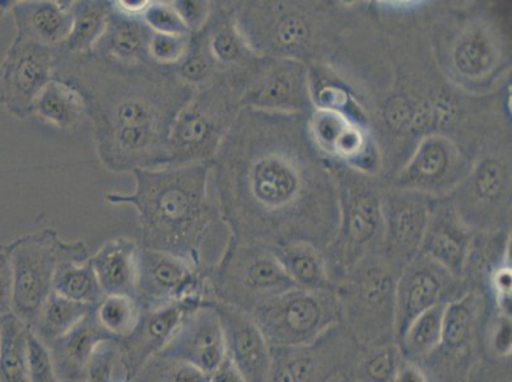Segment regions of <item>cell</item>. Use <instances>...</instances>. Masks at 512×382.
I'll return each mask as SVG.
<instances>
[{
    "mask_svg": "<svg viewBox=\"0 0 512 382\" xmlns=\"http://www.w3.org/2000/svg\"><path fill=\"white\" fill-rule=\"evenodd\" d=\"M152 34L142 16L121 11L111 2L106 29L91 53L124 65L153 64L148 54Z\"/></svg>",
    "mask_w": 512,
    "mask_h": 382,
    "instance_id": "d4e9b609",
    "label": "cell"
},
{
    "mask_svg": "<svg viewBox=\"0 0 512 382\" xmlns=\"http://www.w3.org/2000/svg\"><path fill=\"white\" fill-rule=\"evenodd\" d=\"M73 0H22L11 12L17 35L59 49L72 30Z\"/></svg>",
    "mask_w": 512,
    "mask_h": 382,
    "instance_id": "4316f807",
    "label": "cell"
},
{
    "mask_svg": "<svg viewBox=\"0 0 512 382\" xmlns=\"http://www.w3.org/2000/svg\"><path fill=\"white\" fill-rule=\"evenodd\" d=\"M510 181L509 165L502 158L484 157L456 188L451 204L470 230L490 232L498 209L509 203Z\"/></svg>",
    "mask_w": 512,
    "mask_h": 382,
    "instance_id": "2e32d148",
    "label": "cell"
},
{
    "mask_svg": "<svg viewBox=\"0 0 512 382\" xmlns=\"http://www.w3.org/2000/svg\"><path fill=\"white\" fill-rule=\"evenodd\" d=\"M402 361L397 342L360 347L347 374L357 382H393Z\"/></svg>",
    "mask_w": 512,
    "mask_h": 382,
    "instance_id": "d590c367",
    "label": "cell"
},
{
    "mask_svg": "<svg viewBox=\"0 0 512 382\" xmlns=\"http://www.w3.org/2000/svg\"><path fill=\"white\" fill-rule=\"evenodd\" d=\"M190 35H165L153 32L148 54L158 67L174 69L184 59Z\"/></svg>",
    "mask_w": 512,
    "mask_h": 382,
    "instance_id": "b9f144b4",
    "label": "cell"
},
{
    "mask_svg": "<svg viewBox=\"0 0 512 382\" xmlns=\"http://www.w3.org/2000/svg\"><path fill=\"white\" fill-rule=\"evenodd\" d=\"M55 78L81 92L93 135L124 130L170 133L172 121L194 92L174 69L124 65L92 53H60Z\"/></svg>",
    "mask_w": 512,
    "mask_h": 382,
    "instance_id": "3957f363",
    "label": "cell"
},
{
    "mask_svg": "<svg viewBox=\"0 0 512 382\" xmlns=\"http://www.w3.org/2000/svg\"><path fill=\"white\" fill-rule=\"evenodd\" d=\"M399 273L400 270L384 254L376 255L366 259L335 284L342 325L358 346L397 342L395 288Z\"/></svg>",
    "mask_w": 512,
    "mask_h": 382,
    "instance_id": "8992f818",
    "label": "cell"
},
{
    "mask_svg": "<svg viewBox=\"0 0 512 382\" xmlns=\"http://www.w3.org/2000/svg\"><path fill=\"white\" fill-rule=\"evenodd\" d=\"M97 323L116 343L128 337L141 316L136 298L123 295H106L95 307Z\"/></svg>",
    "mask_w": 512,
    "mask_h": 382,
    "instance_id": "74e56055",
    "label": "cell"
},
{
    "mask_svg": "<svg viewBox=\"0 0 512 382\" xmlns=\"http://www.w3.org/2000/svg\"><path fill=\"white\" fill-rule=\"evenodd\" d=\"M209 300V298H208ZM220 316L226 351L248 382H268L272 348L249 312L209 300Z\"/></svg>",
    "mask_w": 512,
    "mask_h": 382,
    "instance_id": "603a6c76",
    "label": "cell"
},
{
    "mask_svg": "<svg viewBox=\"0 0 512 382\" xmlns=\"http://www.w3.org/2000/svg\"><path fill=\"white\" fill-rule=\"evenodd\" d=\"M82 244L64 241L53 228H44L4 246L11 263L12 314L30 329L53 292L60 263Z\"/></svg>",
    "mask_w": 512,
    "mask_h": 382,
    "instance_id": "ba28073f",
    "label": "cell"
},
{
    "mask_svg": "<svg viewBox=\"0 0 512 382\" xmlns=\"http://www.w3.org/2000/svg\"><path fill=\"white\" fill-rule=\"evenodd\" d=\"M440 55L442 67L462 88L490 87L507 58L495 29L477 22L459 27Z\"/></svg>",
    "mask_w": 512,
    "mask_h": 382,
    "instance_id": "4fadbf2b",
    "label": "cell"
},
{
    "mask_svg": "<svg viewBox=\"0 0 512 382\" xmlns=\"http://www.w3.org/2000/svg\"><path fill=\"white\" fill-rule=\"evenodd\" d=\"M107 342L115 340L97 323L93 309L81 323L46 347L49 348L60 379L83 382L93 354Z\"/></svg>",
    "mask_w": 512,
    "mask_h": 382,
    "instance_id": "484cf974",
    "label": "cell"
},
{
    "mask_svg": "<svg viewBox=\"0 0 512 382\" xmlns=\"http://www.w3.org/2000/svg\"><path fill=\"white\" fill-rule=\"evenodd\" d=\"M225 333L217 311L208 298L186 315L183 323L162 349V356L174 358L211 375L226 357Z\"/></svg>",
    "mask_w": 512,
    "mask_h": 382,
    "instance_id": "44dd1931",
    "label": "cell"
},
{
    "mask_svg": "<svg viewBox=\"0 0 512 382\" xmlns=\"http://www.w3.org/2000/svg\"><path fill=\"white\" fill-rule=\"evenodd\" d=\"M309 132L316 148L329 161H338L367 175L374 170L377 148L369 130L352 116L314 107Z\"/></svg>",
    "mask_w": 512,
    "mask_h": 382,
    "instance_id": "ac0fdd59",
    "label": "cell"
},
{
    "mask_svg": "<svg viewBox=\"0 0 512 382\" xmlns=\"http://www.w3.org/2000/svg\"><path fill=\"white\" fill-rule=\"evenodd\" d=\"M143 21L155 34L192 35L188 27L176 12L172 2L164 0H148L142 12Z\"/></svg>",
    "mask_w": 512,
    "mask_h": 382,
    "instance_id": "60d3db41",
    "label": "cell"
},
{
    "mask_svg": "<svg viewBox=\"0 0 512 382\" xmlns=\"http://www.w3.org/2000/svg\"><path fill=\"white\" fill-rule=\"evenodd\" d=\"M393 382H431V380L420 363L403 358Z\"/></svg>",
    "mask_w": 512,
    "mask_h": 382,
    "instance_id": "7dc6e473",
    "label": "cell"
},
{
    "mask_svg": "<svg viewBox=\"0 0 512 382\" xmlns=\"http://www.w3.org/2000/svg\"><path fill=\"white\" fill-rule=\"evenodd\" d=\"M128 382H208V376L188 363L156 354Z\"/></svg>",
    "mask_w": 512,
    "mask_h": 382,
    "instance_id": "f35d334b",
    "label": "cell"
},
{
    "mask_svg": "<svg viewBox=\"0 0 512 382\" xmlns=\"http://www.w3.org/2000/svg\"><path fill=\"white\" fill-rule=\"evenodd\" d=\"M208 382H248L241 374L239 367L232 361V358L226 353V357L220 363V366L208 376Z\"/></svg>",
    "mask_w": 512,
    "mask_h": 382,
    "instance_id": "bcb514c9",
    "label": "cell"
},
{
    "mask_svg": "<svg viewBox=\"0 0 512 382\" xmlns=\"http://www.w3.org/2000/svg\"><path fill=\"white\" fill-rule=\"evenodd\" d=\"M240 101L241 92L222 74L194 90L172 121L166 166L211 162L242 109Z\"/></svg>",
    "mask_w": 512,
    "mask_h": 382,
    "instance_id": "52a82bcc",
    "label": "cell"
},
{
    "mask_svg": "<svg viewBox=\"0 0 512 382\" xmlns=\"http://www.w3.org/2000/svg\"><path fill=\"white\" fill-rule=\"evenodd\" d=\"M2 318L3 316H0V333H2Z\"/></svg>",
    "mask_w": 512,
    "mask_h": 382,
    "instance_id": "f907efd6",
    "label": "cell"
},
{
    "mask_svg": "<svg viewBox=\"0 0 512 382\" xmlns=\"http://www.w3.org/2000/svg\"><path fill=\"white\" fill-rule=\"evenodd\" d=\"M481 338L488 360L509 361L512 351L511 316L500 314L491 307H487Z\"/></svg>",
    "mask_w": 512,
    "mask_h": 382,
    "instance_id": "ab89813d",
    "label": "cell"
},
{
    "mask_svg": "<svg viewBox=\"0 0 512 382\" xmlns=\"http://www.w3.org/2000/svg\"><path fill=\"white\" fill-rule=\"evenodd\" d=\"M34 116L49 127L72 130L87 118V105L76 87L54 78L37 97Z\"/></svg>",
    "mask_w": 512,
    "mask_h": 382,
    "instance_id": "f1b7e54d",
    "label": "cell"
},
{
    "mask_svg": "<svg viewBox=\"0 0 512 382\" xmlns=\"http://www.w3.org/2000/svg\"><path fill=\"white\" fill-rule=\"evenodd\" d=\"M381 198L385 218L384 256L395 268L402 270L420 253L432 198L395 188L386 190Z\"/></svg>",
    "mask_w": 512,
    "mask_h": 382,
    "instance_id": "d6986e66",
    "label": "cell"
},
{
    "mask_svg": "<svg viewBox=\"0 0 512 382\" xmlns=\"http://www.w3.org/2000/svg\"><path fill=\"white\" fill-rule=\"evenodd\" d=\"M472 166L453 139L442 134L421 138L393 179V188L428 198L449 197L463 183Z\"/></svg>",
    "mask_w": 512,
    "mask_h": 382,
    "instance_id": "8fae6325",
    "label": "cell"
},
{
    "mask_svg": "<svg viewBox=\"0 0 512 382\" xmlns=\"http://www.w3.org/2000/svg\"><path fill=\"white\" fill-rule=\"evenodd\" d=\"M334 175L341 221L323 254L335 287L366 259L384 254L385 218L381 191L371 184L370 175L347 166Z\"/></svg>",
    "mask_w": 512,
    "mask_h": 382,
    "instance_id": "277c9868",
    "label": "cell"
},
{
    "mask_svg": "<svg viewBox=\"0 0 512 382\" xmlns=\"http://www.w3.org/2000/svg\"><path fill=\"white\" fill-rule=\"evenodd\" d=\"M468 292L456 278L435 260L418 253L400 270L395 288V338L406 332L422 312L446 305Z\"/></svg>",
    "mask_w": 512,
    "mask_h": 382,
    "instance_id": "5bb4252c",
    "label": "cell"
},
{
    "mask_svg": "<svg viewBox=\"0 0 512 382\" xmlns=\"http://www.w3.org/2000/svg\"><path fill=\"white\" fill-rule=\"evenodd\" d=\"M329 382H357L356 380H353L351 376L347 374V372H344V374H339L335 377H333L332 380Z\"/></svg>",
    "mask_w": 512,
    "mask_h": 382,
    "instance_id": "681fc988",
    "label": "cell"
},
{
    "mask_svg": "<svg viewBox=\"0 0 512 382\" xmlns=\"http://www.w3.org/2000/svg\"><path fill=\"white\" fill-rule=\"evenodd\" d=\"M174 72L181 82L193 90L208 85L220 74L206 30L190 35L189 48Z\"/></svg>",
    "mask_w": 512,
    "mask_h": 382,
    "instance_id": "8d00e7d4",
    "label": "cell"
},
{
    "mask_svg": "<svg viewBox=\"0 0 512 382\" xmlns=\"http://www.w3.org/2000/svg\"><path fill=\"white\" fill-rule=\"evenodd\" d=\"M446 305L432 307L408 325L406 332L397 340L404 360L422 362L439 348Z\"/></svg>",
    "mask_w": 512,
    "mask_h": 382,
    "instance_id": "e575fe53",
    "label": "cell"
},
{
    "mask_svg": "<svg viewBox=\"0 0 512 382\" xmlns=\"http://www.w3.org/2000/svg\"><path fill=\"white\" fill-rule=\"evenodd\" d=\"M473 240V231L458 216L453 204L437 203L432 206L420 253L463 281Z\"/></svg>",
    "mask_w": 512,
    "mask_h": 382,
    "instance_id": "cb8c5ba5",
    "label": "cell"
},
{
    "mask_svg": "<svg viewBox=\"0 0 512 382\" xmlns=\"http://www.w3.org/2000/svg\"><path fill=\"white\" fill-rule=\"evenodd\" d=\"M204 300V297H189L153 309L141 310L133 332L116 343L119 363L124 372L121 382H128L144 363L161 353L186 315L202 305Z\"/></svg>",
    "mask_w": 512,
    "mask_h": 382,
    "instance_id": "e0dca14e",
    "label": "cell"
},
{
    "mask_svg": "<svg viewBox=\"0 0 512 382\" xmlns=\"http://www.w3.org/2000/svg\"><path fill=\"white\" fill-rule=\"evenodd\" d=\"M53 292L79 302L96 307L105 297L91 264V255L85 242L76 253L69 255L60 263L55 274Z\"/></svg>",
    "mask_w": 512,
    "mask_h": 382,
    "instance_id": "f546056e",
    "label": "cell"
},
{
    "mask_svg": "<svg viewBox=\"0 0 512 382\" xmlns=\"http://www.w3.org/2000/svg\"><path fill=\"white\" fill-rule=\"evenodd\" d=\"M272 249L297 287L309 291H334L323 251L316 246L309 242H293Z\"/></svg>",
    "mask_w": 512,
    "mask_h": 382,
    "instance_id": "4dcf8cb0",
    "label": "cell"
},
{
    "mask_svg": "<svg viewBox=\"0 0 512 382\" xmlns=\"http://www.w3.org/2000/svg\"><path fill=\"white\" fill-rule=\"evenodd\" d=\"M29 377L30 382H67L60 379L55 370L49 348L32 333L31 329L29 334Z\"/></svg>",
    "mask_w": 512,
    "mask_h": 382,
    "instance_id": "7bdbcfd3",
    "label": "cell"
},
{
    "mask_svg": "<svg viewBox=\"0 0 512 382\" xmlns=\"http://www.w3.org/2000/svg\"><path fill=\"white\" fill-rule=\"evenodd\" d=\"M141 245L129 237H116L91 255V264L106 295L136 296Z\"/></svg>",
    "mask_w": 512,
    "mask_h": 382,
    "instance_id": "83f0119b",
    "label": "cell"
},
{
    "mask_svg": "<svg viewBox=\"0 0 512 382\" xmlns=\"http://www.w3.org/2000/svg\"><path fill=\"white\" fill-rule=\"evenodd\" d=\"M16 2H11V0H0V20H2L3 16L6 15L7 12L11 11L12 7L15 6Z\"/></svg>",
    "mask_w": 512,
    "mask_h": 382,
    "instance_id": "c3c4849f",
    "label": "cell"
},
{
    "mask_svg": "<svg viewBox=\"0 0 512 382\" xmlns=\"http://www.w3.org/2000/svg\"><path fill=\"white\" fill-rule=\"evenodd\" d=\"M206 272L188 260L141 246L134 298L141 310L189 297L208 298Z\"/></svg>",
    "mask_w": 512,
    "mask_h": 382,
    "instance_id": "9a60e30c",
    "label": "cell"
},
{
    "mask_svg": "<svg viewBox=\"0 0 512 382\" xmlns=\"http://www.w3.org/2000/svg\"><path fill=\"white\" fill-rule=\"evenodd\" d=\"M311 102L304 65L297 60L268 59L242 93L240 104L271 113L304 114Z\"/></svg>",
    "mask_w": 512,
    "mask_h": 382,
    "instance_id": "ffe728a7",
    "label": "cell"
},
{
    "mask_svg": "<svg viewBox=\"0 0 512 382\" xmlns=\"http://www.w3.org/2000/svg\"><path fill=\"white\" fill-rule=\"evenodd\" d=\"M358 348L342 324L311 346L272 348L268 382H329L349 370Z\"/></svg>",
    "mask_w": 512,
    "mask_h": 382,
    "instance_id": "7c38bea8",
    "label": "cell"
},
{
    "mask_svg": "<svg viewBox=\"0 0 512 382\" xmlns=\"http://www.w3.org/2000/svg\"><path fill=\"white\" fill-rule=\"evenodd\" d=\"M30 328L15 315L2 318L0 333V382H30Z\"/></svg>",
    "mask_w": 512,
    "mask_h": 382,
    "instance_id": "d6a6232c",
    "label": "cell"
},
{
    "mask_svg": "<svg viewBox=\"0 0 512 382\" xmlns=\"http://www.w3.org/2000/svg\"><path fill=\"white\" fill-rule=\"evenodd\" d=\"M12 312V272L6 248H0V316Z\"/></svg>",
    "mask_w": 512,
    "mask_h": 382,
    "instance_id": "f6af8a7d",
    "label": "cell"
},
{
    "mask_svg": "<svg viewBox=\"0 0 512 382\" xmlns=\"http://www.w3.org/2000/svg\"><path fill=\"white\" fill-rule=\"evenodd\" d=\"M111 11L107 0H73L72 30L59 51L65 55L91 53L106 29Z\"/></svg>",
    "mask_w": 512,
    "mask_h": 382,
    "instance_id": "1f68e13d",
    "label": "cell"
},
{
    "mask_svg": "<svg viewBox=\"0 0 512 382\" xmlns=\"http://www.w3.org/2000/svg\"><path fill=\"white\" fill-rule=\"evenodd\" d=\"M93 309L95 307L79 304V302L58 295V293L51 292L48 300L41 307L36 323L31 328L32 333L46 346H49L54 340L81 323Z\"/></svg>",
    "mask_w": 512,
    "mask_h": 382,
    "instance_id": "836d02e7",
    "label": "cell"
},
{
    "mask_svg": "<svg viewBox=\"0 0 512 382\" xmlns=\"http://www.w3.org/2000/svg\"><path fill=\"white\" fill-rule=\"evenodd\" d=\"M206 282L209 300L249 314L297 287L272 248L232 236L220 259L207 268Z\"/></svg>",
    "mask_w": 512,
    "mask_h": 382,
    "instance_id": "5b68a950",
    "label": "cell"
},
{
    "mask_svg": "<svg viewBox=\"0 0 512 382\" xmlns=\"http://www.w3.org/2000/svg\"><path fill=\"white\" fill-rule=\"evenodd\" d=\"M203 29L207 32L209 46L220 74L227 78L242 96L268 59L260 58L246 44L244 37L237 30L228 2H212L211 16Z\"/></svg>",
    "mask_w": 512,
    "mask_h": 382,
    "instance_id": "7402d4cb",
    "label": "cell"
},
{
    "mask_svg": "<svg viewBox=\"0 0 512 382\" xmlns=\"http://www.w3.org/2000/svg\"><path fill=\"white\" fill-rule=\"evenodd\" d=\"M304 118L242 107L212 158L214 193L235 239L324 251L337 235V179Z\"/></svg>",
    "mask_w": 512,
    "mask_h": 382,
    "instance_id": "6da1fadb",
    "label": "cell"
},
{
    "mask_svg": "<svg viewBox=\"0 0 512 382\" xmlns=\"http://www.w3.org/2000/svg\"><path fill=\"white\" fill-rule=\"evenodd\" d=\"M251 316L271 348L311 346L342 324L334 291L297 287L265 302Z\"/></svg>",
    "mask_w": 512,
    "mask_h": 382,
    "instance_id": "9c48e42d",
    "label": "cell"
},
{
    "mask_svg": "<svg viewBox=\"0 0 512 382\" xmlns=\"http://www.w3.org/2000/svg\"><path fill=\"white\" fill-rule=\"evenodd\" d=\"M132 175V194L111 193L105 199L136 209L142 248L208 268L204 248L221 232H230L214 193L211 162L134 170Z\"/></svg>",
    "mask_w": 512,
    "mask_h": 382,
    "instance_id": "7a4b0ae2",
    "label": "cell"
},
{
    "mask_svg": "<svg viewBox=\"0 0 512 382\" xmlns=\"http://www.w3.org/2000/svg\"><path fill=\"white\" fill-rule=\"evenodd\" d=\"M59 54V49L16 35L0 67V102L9 114L18 120L34 116L37 97L55 78Z\"/></svg>",
    "mask_w": 512,
    "mask_h": 382,
    "instance_id": "30bf717a",
    "label": "cell"
},
{
    "mask_svg": "<svg viewBox=\"0 0 512 382\" xmlns=\"http://www.w3.org/2000/svg\"><path fill=\"white\" fill-rule=\"evenodd\" d=\"M172 6L188 27L190 34H195L206 26L212 11V2L208 0H174Z\"/></svg>",
    "mask_w": 512,
    "mask_h": 382,
    "instance_id": "ee69618b",
    "label": "cell"
}]
</instances>
